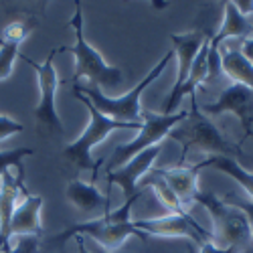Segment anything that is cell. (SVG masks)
<instances>
[{
    "mask_svg": "<svg viewBox=\"0 0 253 253\" xmlns=\"http://www.w3.org/2000/svg\"><path fill=\"white\" fill-rule=\"evenodd\" d=\"M201 112L207 116H219L231 112L237 116L239 124L243 126L245 138L253 134V91L241 85V83H231L215 101L205 103Z\"/></svg>",
    "mask_w": 253,
    "mask_h": 253,
    "instance_id": "cell-10",
    "label": "cell"
},
{
    "mask_svg": "<svg viewBox=\"0 0 253 253\" xmlns=\"http://www.w3.org/2000/svg\"><path fill=\"white\" fill-rule=\"evenodd\" d=\"M39 241L41 237H18L16 245L2 253H39Z\"/></svg>",
    "mask_w": 253,
    "mask_h": 253,
    "instance_id": "cell-24",
    "label": "cell"
},
{
    "mask_svg": "<svg viewBox=\"0 0 253 253\" xmlns=\"http://www.w3.org/2000/svg\"><path fill=\"white\" fill-rule=\"evenodd\" d=\"M160 146H154V148H148L140 154H136L134 158H130L124 166H120L118 170L108 172V182L118 184L122 188V193L126 199H134L142 195V188H140V180L152 170V164L160 154ZM110 186H108V195H110Z\"/></svg>",
    "mask_w": 253,
    "mask_h": 253,
    "instance_id": "cell-11",
    "label": "cell"
},
{
    "mask_svg": "<svg viewBox=\"0 0 253 253\" xmlns=\"http://www.w3.org/2000/svg\"><path fill=\"white\" fill-rule=\"evenodd\" d=\"M65 197L83 213H93V211H99V209H103V213H110V199L103 197L95 188V184H87L75 178L67 184Z\"/></svg>",
    "mask_w": 253,
    "mask_h": 253,
    "instance_id": "cell-17",
    "label": "cell"
},
{
    "mask_svg": "<svg viewBox=\"0 0 253 253\" xmlns=\"http://www.w3.org/2000/svg\"><path fill=\"white\" fill-rule=\"evenodd\" d=\"M186 116H188V112H176L170 116L144 112V122H142V128L138 130V136L134 140H130L128 144L116 146L112 158L108 160V166H105L108 172L118 170L120 166H124L136 154L148 150V148H154V146H160V142L168 136V132H170L176 124H180Z\"/></svg>",
    "mask_w": 253,
    "mask_h": 253,
    "instance_id": "cell-7",
    "label": "cell"
},
{
    "mask_svg": "<svg viewBox=\"0 0 253 253\" xmlns=\"http://www.w3.org/2000/svg\"><path fill=\"white\" fill-rule=\"evenodd\" d=\"M154 170L166 180V184L172 188L174 195L178 197V201L182 203L184 209L188 207H193L197 203V197H199V172L203 170V166L201 162L197 164H178L174 168H156L154 166Z\"/></svg>",
    "mask_w": 253,
    "mask_h": 253,
    "instance_id": "cell-13",
    "label": "cell"
},
{
    "mask_svg": "<svg viewBox=\"0 0 253 253\" xmlns=\"http://www.w3.org/2000/svg\"><path fill=\"white\" fill-rule=\"evenodd\" d=\"M33 148H12V150H0V176L6 170H10V166H20L25 156H33Z\"/></svg>",
    "mask_w": 253,
    "mask_h": 253,
    "instance_id": "cell-22",
    "label": "cell"
},
{
    "mask_svg": "<svg viewBox=\"0 0 253 253\" xmlns=\"http://www.w3.org/2000/svg\"><path fill=\"white\" fill-rule=\"evenodd\" d=\"M35 27H37L35 18H16L4 27L2 43H0V81L10 77L14 69V61L20 57L18 49L33 33Z\"/></svg>",
    "mask_w": 253,
    "mask_h": 253,
    "instance_id": "cell-12",
    "label": "cell"
},
{
    "mask_svg": "<svg viewBox=\"0 0 253 253\" xmlns=\"http://www.w3.org/2000/svg\"><path fill=\"white\" fill-rule=\"evenodd\" d=\"M249 138H251V140H253V134H251V136H249Z\"/></svg>",
    "mask_w": 253,
    "mask_h": 253,
    "instance_id": "cell-27",
    "label": "cell"
},
{
    "mask_svg": "<svg viewBox=\"0 0 253 253\" xmlns=\"http://www.w3.org/2000/svg\"><path fill=\"white\" fill-rule=\"evenodd\" d=\"M73 95L83 105H85V110L89 112V124H87V128L83 130V134L75 142H71V144L65 146V150H63V158H65L67 162H71L77 168V170H89L91 172V178H95L97 176L99 162H95L91 158V150L95 148V146L101 140H105V138H108L112 132H116V130L138 132L142 126L140 124H128V122H116V120H112L108 116H103L101 112H97L93 105H91V101L85 95H83V93H79V91L73 89Z\"/></svg>",
    "mask_w": 253,
    "mask_h": 253,
    "instance_id": "cell-3",
    "label": "cell"
},
{
    "mask_svg": "<svg viewBox=\"0 0 253 253\" xmlns=\"http://www.w3.org/2000/svg\"><path fill=\"white\" fill-rule=\"evenodd\" d=\"M168 136L176 140L182 148V156H180L178 164L184 162L186 154L191 150H203L213 156H229V158L233 154L241 156L239 146L229 142L225 138V134L211 122V118L199 110L197 95L191 97V112H188V116L180 124H176L174 128L168 132Z\"/></svg>",
    "mask_w": 253,
    "mask_h": 253,
    "instance_id": "cell-2",
    "label": "cell"
},
{
    "mask_svg": "<svg viewBox=\"0 0 253 253\" xmlns=\"http://www.w3.org/2000/svg\"><path fill=\"white\" fill-rule=\"evenodd\" d=\"M221 69L233 83H241L247 89L253 91V63L245 59L241 49H227L221 55Z\"/></svg>",
    "mask_w": 253,
    "mask_h": 253,
    "instance_id": "cell-18",
    "label": "cell"
},
{
    "mask_svg": "<svg viewBox=\"0 0 253 253\" xmlns=\"http://www.w3.org/2000/svg\"><path fill=\"white\" fill-rule=\"evenodd\" d=\"M41 209L43 197L25 193V201L16 205L10 219V237H41Z\"/></svg>",
    "mask_w": 253,
    "mask_h": 253,
    "instance_id": "cell-16",
    "label": "cell"
},
{
    "mask_svg": "<svg viewBox=\"0 0 253 253\" xmlns=\"http://www.w3.org/2000/svg\"><path fill=\"white\" fill-rule=\"evenodd\" d=\"M172 55H174V51L170 49V51H168V53L156 63V65L150 69V73L146 75V77L138 83V85H136L134 89H130L126 95L108 97L101 89H97V87H93V85H85V87L73 85V89L85 95V97L91 101L93 108H95L97 112H101L103 116H108V118H112V120H116V122H128V124H140V126H142V122H144V110H142V105H140L142 93L146 91V87H148L150 83H154V81L162 75V71L166 69V65L170 63Z\"/></svg>",
    "mask_w": 253,
    "mask_h": 253,
    "instance_id": "cell-5",
    "label": "cell"
},
{
    "mask_svg": "<svg viewBox=\"0 0 253 253\" xmlns=\"http://www.w3.org/2000/svg\"><path fill=\"white\" fill-rule=\"evenodd\" d=\"M239 49H241V53L245 55V59L253 63V35H251V37H249L247 41H243V43H241V47H239Z\"/></svg>",
    "mask_w": 253,
    "mask_h": 253,
    "instance_id": "cell-25",
    "label": "cell"
},
{
    "mask_svg": "<svg viewBox=\"0 0 253 253\" xmlns=\"http://www.w3.org/2000/svg\"><path fill=\"white\" fill-rule=\"evenodd\" d=\"M197 203L203 205L213 219V243L221 249H231L235 253H253V237L247 219L241 211L227 205L221 197L213 193H199Z\"/></svg>",
    "mask_w": 253,
    "mask_h": 253,
    "instance_id": "cell-6",
    "label": "cell"
},
{
    "mask_svg": "<svg viewBox=\"0 0 253 253\" xmlns=\"http://www.w3.org/2000/svg\"><path fill=\"white\" fill-rule=\"evenodd\" d=\"M134 227L142 235H154V237H182L195 243L197 247H203L205 243L213 241V235L205 231L191 215H166L156 219H138L134 221Z\"/></svg>",
    "mask_w": 253,
    "mask_h": 253,
    "instance_id": "cell-9",
    "label": "cell"
},
{
    "mask_svg": "<svg viewBox=\"0 0 253 253\" xmlns=\"http://www.w3.org/2000/svg\"><path fill=\"white\" fill-rule=\"evenodd\" d=\"M69 27L75 33V45L73 47H63V51H71L75 55V73L71 77L73 85L81 79L85 77L89 81V85L101 89V87H108V89H116L120 83L124 81V71L120 67L108 65L101 55L97 53V49H93L85 35H83V6L81 2H75V12L69 20Z\"/></svg>",
    "mask_w": 253,
    "mask_h": 253,
    "instance_id": "cell-4",
    "label": "cell"
},
{
    "mask_svg": "<svg viewBox=\"0 0 253 253\" xmlns=\"http://www.w3.org/2000/svg\"><path fill=\"white\" fill-rule=\"evenodd\" d=\"M201 166L203 168L205 166H213V168H217V170L225 172L227 176L233 178L243 188V191H245V195L253 201V172L245 170V168L237 160L229 158V156H209V158L201 160Z\"/></svg>",
    "mask_w": 253,
    "mask_h": 253,
    "instance_id": "cell-19",
    "label": "cell"
},
{
    "mask_svg": "<svg viewBox=\"0 0 253 253\" xmlns=\"http://www.w3.org/2000/svg\"><path fill=\"white\" fill-rule=\"evenodd\" d=\"M221 199H223L227 205H231L233 209L241 211V213L245 215L247 225H249V231H251V237H253V201H251L249 197H241V195H237L235 191L227 193V195L221 197Z\"/></svg>",
    "mask_w": 253,
    "mask_h": 253,
    "instance_id": "cell-21",
    "label": "cell"
},
{
    "mask_svg": "<svg viewBox=\"0 0 253 253\" xmlns=\"http://www.w3.org/2000/svg\"><path fill=\"white\" fill-rule=\"evenodd\" d=\"M59 51H61V47L51 49L43 63H35L33 59H27V57L20 55V59L25 63H29V65L37 71L41 99L35 108V118L39 122V128H45L51 134H63V124H61V118L57 114V105H55V97H57V89H59V77H57V69L53 65V59Z\"/></svg>",
    "mask_w": 253,
    "mask_h": 253,
    "instance_id": "cell-8",
    "label": "cell"
},
{
    "mask_svg": "<svg viewBox=\"0 0 253 253\" xmlns=\"http://www.w3.org/2000/svg\"><path fill=\"white\" fill-rule=\"evenodd\" d=\"M144 186H150L152 188V191L156 193V197L160 199V203L168 211H170V215H184L186 213V209L182 207V203L178 201V197L174 195V191L166 184V180L154 170V168L140 180V188H144Z\"/></svg>",
    "mask_w": 253,
    "mask_h": 253,
    "instance_id": "cell-20",
    "label": "cell"
},
{
    "mask_svg": "<svg viewBox=\"0 0 253 253\" xmlns=\"http://www.w3.org/2000/svg\"><path fill=\"white\" fill-rule=\"evenodd\" d=\"M23 130H25V126L20 122H14L8 116H0V142L14 136V134H20Z\"/></svg>",
    "mask_w": 253,
    "mask_h": 253,
    "instance_id": "cell-23",
    "label": "cell"
},
{
    "mask_svg": "<svg viewBox=\"0 0 253 253\" xmlns=\"http://www.w3.org/2000/svg\"><path fill=\"white\" fill-rule=\"evenodd\" d=\"M20 180H23V174L14 178L10 170L0 176V253L10 249V219L18 205V193H25V186Z\"/></svg>",
    "mask_w": 253,
    "mask_h": 253,
    "instance_id": "cell-15",
    "label": "cell"
},
{
    "mask_svg": "<svg viewBox=\"0 0 253 253\" xmlns=\"http://www.w3.org/2000/svg\"><path fill=\"white\" fill-rule=\"evenodd\" d=\"M93 253H112V251H108V249H103V247H99V245H97V249H95Z\"/></svg>",
    "mask_w": 253,
    "mask_h": 253,
    "instance_id": "cell-26",
    "label": "cell"
},
{
    "mask_svg": "<svg viewBox=\"0 0 253 253\" xmlns=\"http://www.w3.org/2000/svg\"><path fill=\"white\" fill-rule=\"evenodd\" d=\"M209 39V35H205L203 31H191V33H182V35H170V41H172V51L178 59V73H176V81L172 85V91L168 97H174L182 85L184 81L188 79V73H191V67L193 63L203 47V43Z\"/></svg>",
    "mask_w": 253,
    "mask_h": 253,
    "instance_id": "cell-14",
    "label": "cell"
},
{
    "mask_svg": "<svg viewBox=\"0 0 253 253\" xmlns=\"http://www.w3.org/2000/svg\"><path fill=\"white\" fill-rule=\"evenodd\" d=\"M140 197L126 199V203L118 211L103 213L99 219L69 225L67 229H63L61 233H57L55 237H51V241L53 243H67L73 237H83V239H93L99 247L112 251V249H118L120 245H124L132 235L144 237L140 231L134 227V221L130 219L132 207H134V203Z\"/></svg>",
    "mask_w": 253,
    "mask_h": 253,
    "instance_id": "cell-1",
    "label": "cell"
}]
</instances>
